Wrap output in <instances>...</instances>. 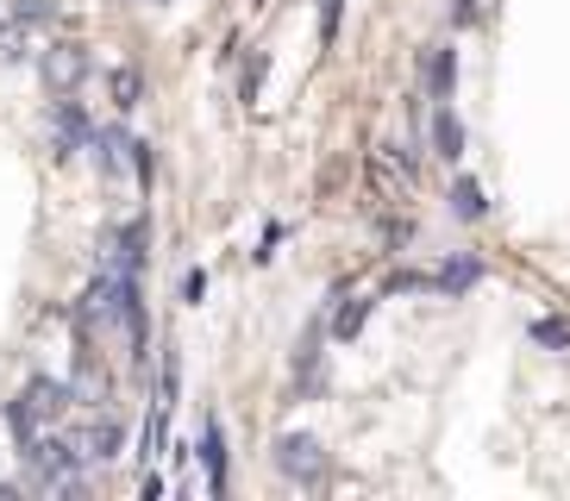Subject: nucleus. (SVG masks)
Here are the masks:
<instances>
[{
    "label": "nucleus",
    "mask_w": 570,
    "mask_h": 501,
    "mask_svg": "<svg viewBox=\"0 0 570 501\" xmlns=\"http://www.w3.org/2000/svg\"><path fill=\"white\" fill-rule=\"evenodd\" d=\"M76 395H82V401H101V395H107V376H101L95 364H82V376H76Z\"/></svg>",
    "instance_id": "dca6fc26"
},
{
    "label": "nucleus",
    "mask_w": 570,
    "mask_h": 501,
    "mask_svg": "<svg viewBox=\"0 0 570 501\" xmlns=\"http://www.w3.org/2000/svg\"><path fill=\"white\" fill-rule=\"evenodd\" d=\"M433 150L445 157V164H458V157H464V126H458V114L445 107V100L433 107Z\"/></svg>",
    "instance_id": "39448f33"
},
{
    "label": "nucleus",
    "mask_w": 570,
    "mask_h": 501,
    "mask_svg": "<svg viewBox=\"0 0 570 501\" xmlns=\"http://www.w3.org/2000/svg\"><path fill=\"white\" fill-rule=\"evenodd\" d=\"M19 57H26V26L7 19V26H0V63H19Z\"/></svg>",
    "instance_id": "4468645a"
},
{
    "label": "nucleus",
    "mask_w": 570,
    "mask_h": 501,
    "mask_svg": "<svg viewBox=\"0 0 570 501\" xmlns=\"http://www.w3.org/2000/svg\"><path fill=\"white\" fill-rule=\"evenodd\" d=\"M452 82H458V50L439 45L426 57V88H433V100H452Z\"/></svg>",
    "instance_id": "423d86ee"
},
{
    "label": "nucleus",
    "mask_w": 570,
    "mask_h": 501,
    "mask_svg": "<svg viewBox=\"0 0 570 501\" xmlns=\"http://www.w3.org/2000/svg\"><path fill=\"white\" fill-rule=\"evenodd\" d=\"M69 401H76V389L69 383H51V376H32V383L19 389V401L7 407V426H13V439L19 445H32L51 420H63L69 414Z\"/></svg>",
    "instance_id": "f257e3e1"
},
{
    "label": "nucleus",
    "mask_w": 570,
    "mask_h": 501,
    "mask_svg": "<svg viewBox=\"0 0 570 501\" xmlns=\"http://www.w3.org/2000/svg\"><path fill=\"white\" fill-rule=\"evenodd\" d=\"M452 214H458V219H483V214H489V195H483V183H470V176H464V183L452 188Z\"/></svg>",
    "instance_id": "1a4fd4ad"
},
{
    "label": "nucleus",
    "mask_w": 570,
    "mask_h": 501,
    "mask_svg": "<svg viewBox=\"0 0 570 501\" xmlns=\"http://www.w3.org/2000/svg\"><path fill=\"white\" fill-rule=\"evenodd\" d=\"M138 95H145V76H138V69H114V107L119 114L138 107Z\"/></svg>",
    "instance_id": "9b49d317"
},
{
    "label": "nucleus",
    "mask_w": 570,
    "mask_h": 501,
    "mask_svg": "<svg viewBox=\"0 0 570 501\" xmlns=\"http://www.w3.org/2000/svg\"><path fill=\"white\" fill-rule=\"evenodd\" d=\"M202 458H207V483H214V495L226 489V439H219V426L207 420V433H202Z\"/></svg>",
    "instance_id": "6e6552de"
},
{
    "label": "nucleus",
    "mask_w": 570,
    "mask_h": 501,
    "mask_svg": "<svg viewBox=\"0 0 570 501\" xmlns=\"http://www.w3.org/2000/svg\"><path fill=\"white\" fill-rule=\"evenodd\" d=\"M57 145H63V150L88 145V119H82V107H76V100H57Z\"/></svg>",
    "instance_id": "0eeeda50"
},
{
    "label": "nucleus",
    "mask_w": 570,
    "mask_h": 501,
    "mask_svg": "<svg viewBox=\"0 0 570 501\" xmlns=\"http://www.w3.org/2000/svg\"><path fill=\"white\" fill-rule=\"evenodd\" d=\"M0 495H13V489H7V483H0Z\"/></svg>",
    "instance_id": "a211bd4d"
},
{
    "label": "nucleus",
    "mask_w": 570,
    "mask_h": 501,
    "mask_svg": "<svg viewBox=\"0 0 570 501\" xmlns=\"http://www.w3.org/2000/svg\"><path fill=\"white\" fill-rule=\"evenodd\" d=\"M38 76H45L51 95H76V88L88 82V50L76 45V38H63V45H51L38 57Z\"/></svg>",
    "instance_id": "f03ea898"
},
{
    "label": "nucleus",
    "mask_w": 570,
    "mask_h": 501,
    "mask_svg": "<svg viewBox=\"0 0 570 501\" xmlns=\"http://www.w3.org/2000/svg\"><path fill=\"white\" fill-rule=\"evenodd\" d=\"M338 13H345V0H320V38L333 45V32H338Z\"/></svg>",
    "instance_id": "f3484780"
},
{
    "label": "nucleus",
    "mask_w": 570,
    "mask_h": 501,
    "mask_svg": "<svg viewBox=\"0 0 570 501\" xmlns=\"http://www.w3.org/2000/svg\"><path fill=\"white\" fill-rule=\"evenodd\" d=\"M276 464H283V477H295V483H320V477H326V451H320L314 433H288L283 445H276Z\"/></svg>",
    "instance_id": "7ed1b4c3"
},
{
    "label": "nucleus",
    "mask_w": 570,
    "mask_h": 501,
    "mask_svg": "<svg viewBox=\"0 0 570 501\" xmlns=\"http://www.w3.org/2000/svg\"><path fill=\"white\" fill-rule=\"evenodd\" d=\"M364 314H370V301H345V307H338V320H333V338H357Z\"/></svg>",
    "instance_id": "ddd939ff"
},
{
    "label": "nucleus",
    "mask_w": 570,
    "mask_h": 501,
    "mask_svg": "<svg viewBox=\"0 0 570 501\" xmlns=\"http://www.w3.org/2000/svg\"><path fill=\"white\" fill-rule=\"evenodd\" d=\"M7 19H19V26H38V19H51V0H7Z\"/></svg>",
    "instance_id": "2eb2a0df"
},
{
    "label": "nucleus",
    "mask_w": 570,
    "mask_h": 501,
    "mask_svg": "<svg viewBox=\"0 0 570 501\" xmlns=\"http://www.w3.org/2000/svg\"><path fill=\"white\" fill-rule=\"evenodd\" d=\"M533 345H546V351H570V326H564V320H533Z\"/></svg>",
    "instance_id": "f8f14e48"
},
{
    "label": "nucleus",
    "mask_w": 570,
    "mask_h": 501,
    "mask_svg": "<svg viewBox=\"0 0 570 501\" xmlns=\"http://www.w3.org/2000/svg\"><path fill=\"white\" fill-rule=\"evenodd\" d=\"M476 276H483V269H476V257H452V264L439 269V288H445V295H464Z\"/></svg>",
    "instance_id": "9d476101"
},
{
    "label": "nucleus",
    "mask_w": 570,
    "mask_h": 501,
    "mask_svg": "<svg viewBox=\"0 0 570 501\" xmlns=\"http://www.w3.org/2000/svg\"><path fill=\"white\" fill-rule=\"evenodd\" d=\"M69 445H76V458H82V464H114L119 445H126V433H119L114 420H88V426H76V439H69Z\"/></svg>",
    "instance_id": "20e7f679"
}]
</instances>
